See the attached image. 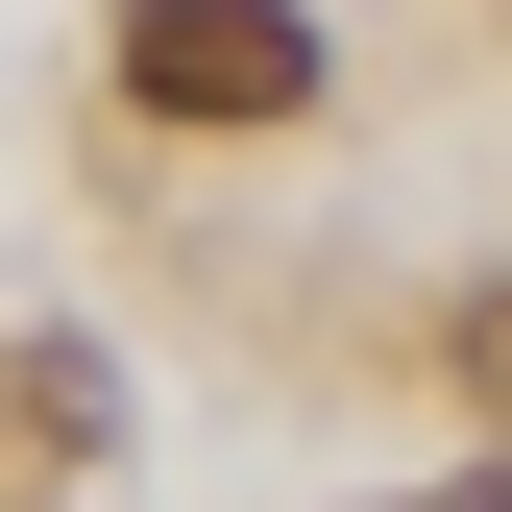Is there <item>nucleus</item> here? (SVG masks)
I'll return each instance as SVG.
<instances>
[{
    "mask_svg": "<svg viewBox=\"0 0 512 512\" xmlns=\"http://www.w3.org/2000/svg\"><path fill=\"white\" fill-rule=\"evenodd\" d=\"M415 512H512V464H464V488H415Z\"/></svg>",
    "mask_w": 512,
    "mask_h": 512,
    "instance_id": "3",
    "label": "nucleus"
},
{
    "mask_svg": "<svg viewBox=\"0 0 512 512\" xmlns=\"http://www.w3.org/2000/svg\"><path fill=\"white\" fill-rule=\"evenodd\" d=\"M342 49H317V0H122V98L147 122H293Z\"/></svg>",
    "mask_w": 512,
    "mask_h": 512,
    "instance_id": "1",
    "label": "nucleus"
},
{
    "mask_svg": "<svg viewBox=\"0 0 512 512\" xmlns=\"http://www.w3.org/2000/svg\"><path fill=\"white\" fill-rule=\"evenodd\" d=\"M464 415H488V464H512V269L464 293Z\"/></svg>",
    "mask_w": 512,
    "mask_h": 512,
    "instance_id": "2",
    "label": "nucleus"
}]
</instances>
